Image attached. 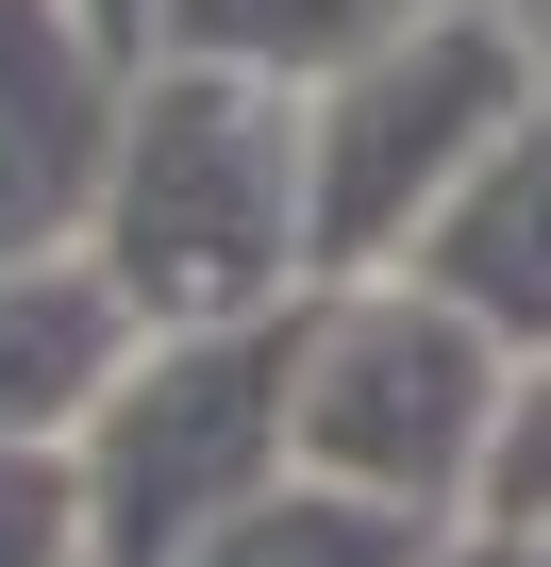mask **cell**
I'll return each instance as SVG.
<instances>
[{"mask_svg":"<svg viewBox=\"0 0 551 567\" xmlns=\"http://www.w3.org/2000/svg\"><path fill=\"white\" fill-rule=\"evenodd\" d=\"M68 18H84V51H101V68H118V84H134V68H151V0H68Z\"/></svg>","mask_w":551,"mask_h":567,"instance_id":"obj_12","label":"cell"},{"mask_svg":"<svg viewBox=\"0 0 551 567\" xmlns=\"http://www.w3.org/2000/svg\"><path fill=\"white\" fill-rule=\"evenodd\" d=\"M418 284L468 318H551V134H501L484 184L418 234Z\"/></svg>","mask_w":551,"mask_h":567,"instance_id":"obj_7","label":"cell"},{"mask_svg":"<svg viewBox=\"0 0 551 567\" xmlns=\"http://www.w3.org/2000/svg\"><path fill=\"white\" fill-rule=\"evenodd\" d=\"M285 417H302V334H151L118 401L84 417V567H201L251 501H285Z\"/></svg>","mask_w":551,"mask_h":567,"instance_id":"obj_2","label":"cell"},{"mask_svg":"<svg viewBox=\"0 0 551 567\" xmlns=\"http://www.w3.org/2000/svg\"><path fill=\"white\" fill-rule=\"evenodd\" d=\"M518 134V51L501 18H401L318 84V267H385L401 234H435L484 151Z\"/></svg>","mask_w":551,"mask_h":567,"instance_id":"obj_4","label":"cell"},{"mask_svg":"<svg viewBox=\"0 0 551 567\" xmlns=\"http://www.w3.org/2000/svg\"><path fill=\"white\" fill-rule=\"evenodd\" d=\"M368 51V0H151V68H234V84H335Z\"/></svg>","mask_w":551,"mask_h":567,"instance_id":"obj_8","label":"cell"},{"mask_svg":"<svg viewBox=\"0 0 551 567\" xmlns=\"http://www.w3.org/2000/svg\"><path fill=\"white\" fill-rule=\"evenodd\" d=\"M484 501H501V534H551V384L501 417V451H484Z\"/></svg>","mask_w":551,"mask_h":567,"instance_id":"obj_11","label":"cell"},{"mask_svg":"<svg viewBox=\"0 0 551 567\" xmlns=\"http://www.w3.org/2000/svg\"><path fill=\"white\" fill-rule=\"evenodd\" d=\"M302 484L435 517L451 484H484L501 451V384H484V318L435 301V284H351V301L302 334V417H285Z\"/></svg>","mask_w":551,"mask_h":567,"instance_id":"obj_3","label":"cell"},{"mask_svg":"<svg viewBox=\"0 0 551 567\" xmlns=\"http://www.w3.org/2000/svg\"><path fill=\"white\" fill-rule=\"evenodd\" d=\"M118 151V68L84 51L68 0H0V267H51L101 217Z\"/></svg>","mask_w":551,"mask_h":567,"instance_id":"obj_5","label":"cell"},{"mask_svg":"<svg viewBox=\"0 0 551 567\" xmlns=\"http://www.w3.org/2000/svg\"><path fill=\"white\" fill-rule=\"evenodd\" d=\"M518 567H551V534H518Z\"/></svg>","mask_w":551,"mask_h":567,"instance_id":"obj_13","label":"cell"},{"mask_svg":"<svg viewBox=\"0 0 551 567\" xmlns=\"http://www.w3.org/2000/svg\"><path fill=\"white\" fill-rule=\"evenodd\" d=\"M418 18H468V0H418Z\"/></svg>","mask_w":551,"mask_h":567,"instance_id":"obj_14","label":"cell"},{"mask_svg":"<svg viewBox=\"0 0 551 567\" xmlns=\"http://www.w3.org/2000/svg\"><path fill=\"white\" fill-rule=\"evenodd\" d=\"M134 351L151 334H134V301H118L84 250L0 267V451H84V417L118 401Z\"/></svg>","mask_w":551,"mask_h":567,"instance_id":"obj_6","label":"cell"},{"mask_svg":"<svg viewBox=\"0 0 551 567\" xmlns=\"http://www.w3.org/2000/svg\"><path fill=\"white\" fill-rule=\"evenodd\" d=\"M0 567H84V484H68V451H0Z\"/></svg>","mask_w":551,"mask_h":567,"instance_id":"obj_10","label":"cell"},{"mask_svg":"<svg viewBox=\"0 0 551 567\" xmlns=\"http://www.w3.org/2000/svg\"><path fill=\"white\" fill-rule=\"evenodd\" d=\"M84 267L134 301V334H267L318 267V84L134 68Z\"/></svg>","mask_w":551,"mask_h":567,"instance_id":"obj_1","label":"cell"},{"mask_svg":"<svg viewBox=\"0 0 551 567\" xmlns=\"http://www.w3.org/2000/svg\"><path fill=\"white\" fill-rule=\"evenodd\" d=\"M201 567H435V517H385V501H335V484H285L251 501Z\"/></svg>","mask_w":551,"mask_h":567,"instance_id":"obj_9","label":"cell"}]
</instances>
